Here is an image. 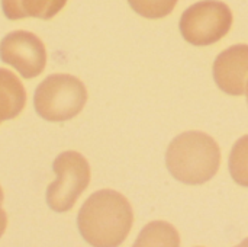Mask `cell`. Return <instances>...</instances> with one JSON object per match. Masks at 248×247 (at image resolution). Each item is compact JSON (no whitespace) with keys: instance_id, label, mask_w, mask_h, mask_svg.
<instances>
[{"instance_id":"cell-6","label":"cell","mask_w":248,"mask_h":247,"mask_svg":"<svg viewBox=\"0 0 248 247\" xmlns=\"http://www.w3.org/2000/svg\"><path fill=\"white\" fill-rule=\"evenodd\" d=\"M0 58L12 66L25 79L39 76L46 64V49L44 42L26 31H15L0 42Z\"/></svg>"},{"instance_id":"cell-14","label":"cell","mask_w":248,"mask_h":247,"mask_svg":"<svg viewBox=\"0 0 248 247\" xmlns=\"http://www.w3.org/2000/svg\"><path fill=\"white\" fill-rule=\"evenodd\" d=\"M0 199L3 201V189H1V186H0Z\"/></svg>"},{"instance_id":"cell-13","label":"cell","mask_w":248,"mask_h":247,"mask_svg":"<svg viewBox=\"0 0 248 247\" xmlns=\"http://www.w3.org/2000/svg\"><path fill=\"white\" fill-rule=\"evenodd\" d=\"M0 204H1V199H0ZM6 227H7V217H6V213L3 211V208L0 205V237L3 236Z\"/></svg>"},{"instance_id":"cell-5","label":"cell","mask_w":248,"mask_h":247,"mask_svg":"<svg viewBox=\"0 0 248 247\" xmlns=\"http://www.w3.org/2000/svg\"><path fill=\"white\" fill-rule=\"evenodd\" d=\"M57 179L46 189V204L57 213L74 207L90 182V166L77 151H64L54 160Z\"/></svg>"},{"instance_id":"cell-8","label":"cell","mask_w":248,"mask_h":247,"mask_svg":"<svg viewBox=\"0 0 248 247\" xmlns=\"http://www.w3.org/2000/svg\"><path fill=\"white\" fill-rule=\"evenodd\" d=\"M26 103V92L20 80L9 70L0 68V124L16 118Z\"/></svg>"},{"instance_id":"cell-1","label":"cell","mask_w":248,"mask_h":247,"mask_svg":"<svg viewBox=\"0 0 248 247\" xmlns=\"http://www.w3.org/2000/svg\"><path fill=\"white\" fill-rule=\"evenodd\" d=\"M134 213L128 199L116 191L94 192L83 204L77 224L83 239L92 246H119L129 234Z\"/></svg>"},{"instance_id":"cell-10","label":"cell","mask_w":248,"mask_h":247,"mask_svg":"<svg viewBox=\"0 0 248 247\" xmlns=\"http://www.w3.org/2000/svg\"><path fill=\"white\" fill-rule=\"evenodd\" d=\"M137 246H179L180 239L173 226L157 221L148 224L140 234Z\"/></svg>"},{"instance_id":"cell-9","label":"cell","mask_w":248,"mask_h":247,"mask_svg":"<svg viewBox=\"0 0 248 247\" xmlns=\"http://www.w3.org/2000/svg\"><path fill=\"white\" fill-rule=\"evenodd\" d=\"M65 3L67 0H1L4 15L13 20L29 16L51 19L65 6Z\"/></svg>"},{"instance_id":"cell-4","label":"cell","mask_w":248,"mask_h":247,"mask_svg":"<svg viewBox=\"0 0 248 247\" xmlns=\"http://www.w3.org/2000/svg\"><path fill=\"white\" fill-rule=\"evenodd\" d=\"M232 12L224 1L202 0L190 6L180 19V32L192 45H211L231 29Z\"/></svg>"},{"instance_id":"cell-15","label":"cell","mask_w":248,"mask_h":247,"mask_svg":"<svg viewBox=\"0 0 248 247\" xmlns=\"http://www.w3.org/2000/svg\"><path fill=\"white\" fill-rule=\"evenodd\" d=\"M246 93H247V100H248V82H247V86H246Z\"/></svg>"},{"instance_id":"cell-12","label":"cell","mask_w":248,"mask_h":247,"mask_svg":"<svg viewBox=\"0 0 248 247\" xmlns=\"http://www.w3.org/2000/svg\"><path fill=\"white\" fill-rule=\"evenodd\" d=\"M131 7L147 19H161L173 12L179 0H128Z\"/></svg>"},{"instance_id":"cell-11","label":"cell","mask_w":248,"mask_h":247,"mask_svg":"<svg viewBox=\"0 0 248 247\" xmlns=\"http://www.w3.org/2000/svg\"><path fill=\"white\" fill-rule=\"evenodd\" d=\"M230 173L238 185L248 186V135L241 137L232 147Z\"/></svg>"},{"instance_id":"cell-2","label":"cell","mask_w":248,"mask_h":247,"mask_svg":"<svg viewBox=\"0 0 248 247\" xmlns=\"http://www.w3.org/2000/svg\"><path fill=\"white\" fill-rule=\"evenodd\" d=\"M166 165L179 182L202 185L217 175L221 165V150L208 134L187 131L170 143L166 153Z\"/></svg>"},{"instance_id":"cell-3","label":"cell","mask_w":248,"mask_h":247,"mask_svg":"<svg viewBox=\"0 0 248 247\" xmlns=\"http://www.w3.org/2000/svg\"><path fill=\"white\" fill-rule=\"evenodd\" d=\"M87 102L84 84L70 74H52L35 90L33 105L39 116L51 122H62L81 112Z\"/></svg>"},{"instance_id":"cell-7","label":"cell","mask_w":248,"mask_h":247,"mask_svg":"<svg viewBox=\"0 0 248 247\" xmlns=\"http://www.w3.org/2000/svg\"><path fill=\"white\" fill-rule=\"evenodd\" d=\"M218 87L232 96L246 93L248 82V45H234L222 51L214 63Z\"/></svg>"}]
</instances>
